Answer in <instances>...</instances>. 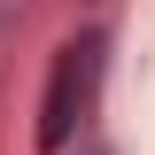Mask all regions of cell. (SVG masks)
Masks as SVG:
<instances>
[{
  "label": "cell",
  "mask_w": 155,
  "mask_h": 155,
  "mask_svg": "<svg viewBox=\"0 0 155 155\" xmlns=\"http://www.w3.org/2000/svg\"><path fill=\"white\" fill-rule=\"evenodd\" d=\"M78 85H85V54H62L54 62V78H47V109H39V147L54 155L62 140H70V124H78Z\"/></svg>",
  "instance_id": "cell-1"
}]
</instances>
